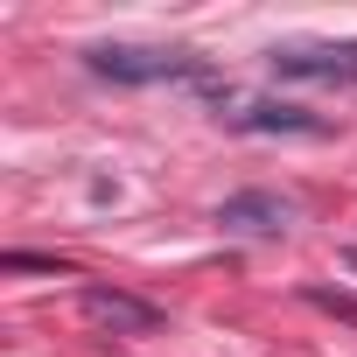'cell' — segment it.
<instances>
[{"label":"cell","instance_id":"cell-1","mask_svg":"<svg viewBox=\"0 0 357 357\" xmlns=\"http://www.w3.org/2000/svg\"><path fill=\"white\" fill-rule=\"evenodd\" d=\"M84 63L112 84H175V77L197 84V70H204L190 50H168V43H91Z\"/></svg>","mask_w":357,"mask_h":357},{"label":"cell","instance_id":"cell-2","mask_svg":"<svg viewBox=\"0 0 357 357\" xmlns=\"http://www.w3.org/2000/svg\"><path fill=\"white\" fill-rule=\"evenodd\" d=\"M273 77H308V84H357V43H280Z\"/></svg>","mask_w":357,"mask_h":357},{"label":"cell","instance_id":"cell-3","mask_svg":"<svg viewBox=\"0 0 357 357\" xmlns=\"http://www.w3.org/2000/svg\"><path fill=\"white\" fill-rule=\"evenodd\" d=\"M218 225L231 238H280V231H294V204L280 190H238L218 204Z\"/></svg>","mask_w":357,"mask_h":357},{"label":"cell","instance_id":"cell-4","mask_svg":"<svg viewBox=\"0 0 357 357\" xmlns=\"http://www.w3.org/2000/svg\"><path fill=\"white\" fill-rule=\"evenodd\" d=\"M77 308H84V322H98V329H112V336H147V329L161 322V308H154V301L119 294V287H84V294H77Z\"/></svg>","mask_w":357,"mask_h":357},{"label":"cell","instance_id":"cell-5","mask_svg":"<svg viewBox=\"0 0 357 357\" xmlns=\"http://www.w3.org/2000/svg\"><path fill=\"white\" fill-rule=\"evenodd\" d=\"M231 126H238V133H301V140H329V133H336L329 119H315V112H301V105H280V98L238 105Z\"/></svg>","mask_w":357,"mask_h":357},{"label":"cell","instance_id":"cell-6","mask_svg":"<svg viewBox=\"0 0 357 357\" xmlns=\"http://www.w3.org/2000/svg\"><path fill=\"white\" fill-rule=\"evenodd\" d=\"M308 301H315V308H329L336 322H357V301H350V294H329V287H308Z\"/></svg>","mask_w":357,"mask_h":357},{"label":"cell","instance_id":"cell-7","mask_svg":"<svg viewBox=\"0 0 357 357\" xmlns=\"http://www.w3.org/2000/svg\"><path fill=\"white\" fill-rule=\"evenodd\" d=\"M343 266H350V273H357V245H350V252H343Z\"/></svg>","mask_w":357,"mask_h":357}]
</instances>
